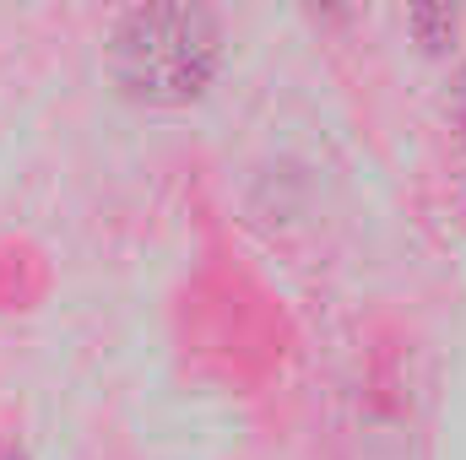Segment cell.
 <instances>
[{
  "label": "cell",
  "mask_w": 466,
  "mask_h": 460,
  "mask_svg": "<svg viewBox=\"0 0 466 460\" xmlns=\"http://www.w3.org/2000/svg\"><path fill=\"white\" fill-rule=\"evenodd\" d=\"M461 125H466V82H461Z\"/></svg>",
  "instance_id": "obj_3"
},
{
  "label": "cell",
  "mask_w": 466,
  "mask_h": 460,
  "mask_svg": "<svg viewBox=\"0 0 466 460\" xmlns=\"http://www.w3.org/2000/svg\"><path fill=\"white\" fill-rule=\"evenodd\" d=\"M0 460H22V455H16V450H11V445H0Z\"/></svg>",
  "instance_id": "obj_2"
},
{
  "label": "cell",
  "mask_w": 466,
  "mask_h": 460,
  "mask_svg": "<svg viewBox=\"0 0 466 460\" xmlns=\"http://www.w3.org/2000/svg\"><path fill=\"white\" fill-rule=\"evenodd\" d=\"M218 33L196 5H141L115 38V71L130 98L185 104L212 82Z\"/></svg>",
  "instance_id": "obj_1"
}]
</instances>
